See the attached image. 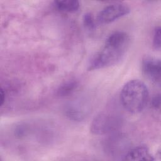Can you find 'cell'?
I'll list each match as a JSON object with an SVG mask.
<instances>
[{"instance_id": "cell-9", "label": "cell", "mask_w": 161, "mask_h": 161, "mask_svg": "<svg viewBox=\"0 0 161 161\" xmlns=\"http://www.w3.org/2000/svg\"><path fill=\"white\" fill-rule=\"evenodd\" d=\"M78 82L75 80H70L61 84L57 90L58 96L65 97L72 94L77 88Z\"/></svg>"}, {"instance_id": "cell-6", "label": "cell", "mask_w": 161, "mask_h": 161, "mask_svg": "<svg viewBox=\"0 0 161 161\" xmlns=\"http://www.w3.org/2000/svg\"><path fill=\"white\" fill-rule=\"evenodd\" d=\"M89 109L82 101H74L68 104L65 109V114L70 119L82 121L87 115Z\"/></svg>"}, {"instance_id": "cell-7", "label": "cell", "mask_w": 161, "mask_h": 161, "mask_svg": "<svg viewBox=\"0 0 161 161\" xmlns=\"http://www.w3.org/2000/svg\"><path fill=\"white\" fill-rule=\"evenodd\" d=\"M123 160L133 161H152L154 160L149 149L144 145H140L128 150Z\"/></svg>"}, {"instance_id": "cell-8", "label": "cell", "mask_w": 161, "mask_h": 161, "mask_svg": "<svg viewBox=\"0 0 161 161\" xmlns=\"http://www.w3.org/2000/svg\"><path fill=\"white\" fill-rule=\"evenodd\" d=\"M54 6L58 11L65 13H74L80 7V3L76 0H62L54 1Z\"/></svg>"}, {"instance_id": "cell-13", "label": "cell", "mask_w": 161, "mask_h": 161, "mask_svg": "<svg viewBox=\"0 0 161 161\" xmlns=\"http://www.w3.org/2000/svg\"><path fill=\"white\" fill-rule=\"evenodd\" d=\"M6 99V92H4V89L1 87V97H0V101H1V106H3L4 101Z\"/></svg>"}, {"instance_id": "cell-11", "label": "cell", "mask_w": 161, "mask_h": 161, "mask_svg": "<svg viewBox=\"0 0 161 161\" xmlns=\"http://www.w3.org/2000/svg\"><path fill=\"white\" fill-rule=\"evenodd\" d=\"M160 28L157 26L155 28L153 34V46L158 50L160 48Z\"/></svg>"}, {"instance_id": "cell-4", "label": "cell", "mask_w": 161, "mask_h": 161, "mask_svg": "<svg viewBox=\"0 0 161 161\" xmlns=\"http://www.w3.org/2000/svg\"><path fill=\"white\" fill-rule=\"evenodd\" d=\"M130 8L121 3H114L104 8L97 16V22L101 25L109 24L130 13Z\"/></svg>"}, {"instance_id": "cell-2", "label": "cell", "mask_w": 161, "mask_h": 161, "mask_svg": "<svg viewBox=\"0 0 161 161\" xmlns=\"http://www.w3.org/2000/svg\"><path fill=\"white\" fill-rule=\"evenodd\" d=\"M149 98L148 90L142 81L133 79L127 82L120 92L122 106L130 113L141 112L147 104Z\"/></svg>"}, {"instance_id": "cell-3", "label": "cell", "mask_w": 161, "mask_h": 161, "mask_svg": "<svg viewBox=\"0 0 161 161\" xmlns=\"http://www.w3.org/2000/svg\"><path fill=\"white\" fill-rule=\"evenodd\" d=\"M121 123L122 119L118 113L111 111H103L94 118L90 130L97 135L114 133L119 129Z\"/></svg>"}, {"instance_id": "cell-5", "label": "cell", "mask_w": 161, "mask_h": 161, "mask_svg": "<svg viewBox=\"0 0 161 161\" xmlns=\"http://www.w3.org/2000/svg\"><path fill=\"white\" fill-rule=\"evenodd\" d=\"M142 70L146 78L153 83L160 85L161 79L160 59L150 56H145L142 61Z\"/></svg>"}, {"instance_id": "cell-1", "label": "cell", "mask_w": 161, "mask_h": 161, "mask_svg": "<svg viewBox=\"0 0 161 161\" xmlns=\"http://www.w3.org/2000/svg\"><path fill=\"white\" fill-rule=\"evenodd\" d=\"M130 36L124 31H115L106 40L101 50L92 58L89 65V70L109 67L123 59L130 45Z\"/></svg>"}, {"instance_id": "cell-12", "label": "cell", "mask_w": 161, "mask_h": 161, "mask_svg": "<svg viewBox=\"0 0 161 161\" xmlns=\"http://www.w3.org/2000/svg\"><path fill=\"white\" fill-rule=\"evenodd\" d=\"M151 104L153 108L155 109H159L160 107V94H158L155 95L152 99Z\"/></svg>"}, {"instance_id": "cell-10", "label": "cell", "mask_w": 161, "mask_h": 161, "mask_svg": "<svg viewBox=\"0 0 161 161\" xmlns=\"http://www.w3.org/2000/svg\"><path fill=\"white\" fill-rule=\"evenodd\" d=\"M83 23L85 27L89 30H93L96 27L95 19H94L92 14L90 13H86L84 15Z\"/></svg>"}]
</instances>
